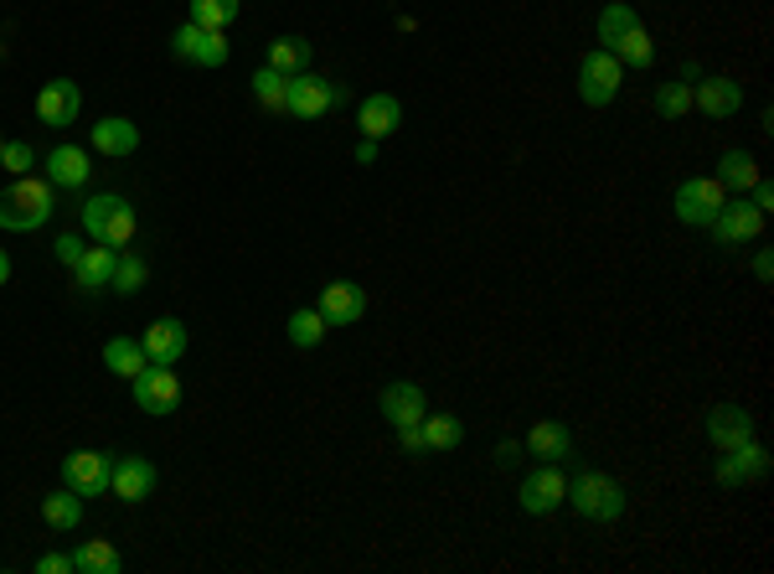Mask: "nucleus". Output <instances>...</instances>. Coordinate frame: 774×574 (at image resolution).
<instances>
[{
	"instance_id": "f257e3e1",
	"label": "nucleus",
	"mask_w": 774,
	"mask_h": 574,
	"mask_svg": "<svg viewBox=\"0 0 774 574\" xmlns=\"http://www.w3.org/2000/svg\"><path fill=\"white\" fill-rule=\"evenodd\" d=\"M58 187L47 182H37V177H16L6 192H0V228L6 233H31V228H42L52 212H58Z\"/></svg>"
},
{
	"instance_id": "f03ea898",
	"label": "nucleus",
	"mask_w": 774,
	"mask_h": 574,
	"mask_svg": "<svg viewBox=\"0 0 774 574\" xmlns=\"http://www.w3.org/2000/svg\"><path fill=\"white\" fill-rule=\"evenodd\" d=\"M134 228H140V218H134V208L124 202V197L114 192H99L83 202V233H89L93 243H109V249H130Z\"/></svg>"
},
{
	"instance_id": "7ed1b4c3",
	"label": "nucleus",
	"mask_w": 774,
	"mask_h": 574,
	"mask_svg": "<svg viewBox=\"0 0 774 574\" xmlns=\"http://www.w3.org/2000/svg\"><path fill=\"white\" fill-rule=\"evenodd\" d=\"M568 502H573L579 517H589V523H614V517L625 513V486L614 482L610 471H579V476L568 482Z\"/></svg>"
},
{
	"instance_id": "20e7f679",
	"label": "nucleus",
	"mask_w": 774,
	"mask_h": 574,
	"mask_svg": "<svg viewBox=\"0 0 774 574\" xmlns=\"http://www.w3.org/2000/svg\"><path fill=\"white\" fill-rule=\"evenodd\" d=\"M620 83H625V62L614 58V52H604V47H594L589 58L579 62V99L589 109H604L620 93Z\"/></svg>"
},
{
	"instance_id": "39448f33",
	"label": "nucleus",
	"mask_w": 774,
	"mask_h": 574,
	"mask_svg": "<svg viewBox=\"0 0 774 574\" xmlns=\"http://www.w3.org/2000/svg\"><path fill=\"white\" fill-rule=\"evenodd\" d=\"M707 233H713L717 249H744V243H754L764 233V212L748 202V197H729L723 208H717V218L707 223Z\"/></svg>"
},
{
	"instance_id": "423d86ee",
	"label": "nucleus",
	"mask_w": 774,
	"mask_h": 574,
	"mask_svg": "<svg viewBox=\"0 0 774 574\" xmlns=\"http://www.w3.org/2000/svg\"><path fill=\"white\" fill-rule=\"evenodd\" d=\"M723 202H729V187L717 182V177H692V182H682L676 197H671V208H676V218L686 228H707Z\"/></svg>"
},
{
	"instance_id": "0eeeda50",
	"label": "nucleus",
	"mask_w": 774,
	"mask_h": 574,
	"mask_svg": "<svg viewBox=\"0 0 774 574\" xmlns=\"http://www.w3.org/2000/svg\"><path fill=\"white\" fill-rule=\"evenodd\" d=\"M130 389H134V404L145 409V414H176V404H181V379L171 373V363H150L140 379H130Z\"/></svg>"
},
{
	"instance_id": "6e6552de",
	"label": "nucleus",
	"mask_w": 774,
	"mask_h": 574,
	"mask_svg": "<svg viewBox=\"0 0 774 574\" xmlns=\"http://www.w3.org/2000/svg\"><path fill=\"white\" fill-rule=\"evenodd\" d=\"M517 502H521V513H532V517H548V513H558L568 502V476L552 461H542V466L521 482V492H517Z\"/></svg>"
},
{
	"instance_id": "1a4fd4ad",
	"label": "nucleus",
	"mask_w": 774,
	"mask_h": 574,
	"mask_svg": "<svg viewBox=\"0 0 774 574\" xmlns=\"http://www.w3.org/2000/svg\"><path fill=\"white\" fill-rule=\"evenodd\" d=\"M342 99H346V89H336L330 78H315V73L289 78V114H295V120H320V114H330Z\"/></svg>"
},
{
	"instance_id": "9d476101",
	"label": "nucleus",
	"mask_w": 774,
	"mask_h": 574,
	"mask_svg": "<svg viewBox=\"0 0 774 574\" xmlns=\"http://www.w3.org/2000/svg\"><path fill=\"white\" fill-rule=\"evenodd\" d=\"M109 471H114V455L109 451H73L62 461V486H73L78 497H104Z\"/></svg>"
},
{
	"instance_id": "9b49d317",
	"label": "nucleus",
	"mask_w": 774,
	"mask_h": 574,
	"mask_svg": "<svg viewBox=\"0 0 774 574\" xmlns=\"http://www.w3.org/2000/svg\"><path fill=\"white\" fill-rule=\"evenodd\" d=\"M717 486H748V482H760V476H770V451H764L760 440H744V445H733V451L717 455Z\"/></svg>"
},
{
	"instance_id": "f8f14e48",
	"label": "nucleus",
	"mask_w": 774,
	"mask_h": 574,
	"mask_svg": "<svg viewBox=\"0 0 774 574\" xmlns=\"http://www.w3.org/2000/svg\"><path fill=\"white\" fill-rule=\"evenodd\" d=\"M78 114H83V89H78L73 78L42 83V93H37V120H42L47 130H68Z\"/></svg>"
},
{
	"instance_id": "ddd939ff",
	"label": "nucleus",
	"mask_w": 774,
	"mask_h": 574,
	"mask_svg": "<svg viewBox=\"0 0 774 574\" xmlns=\"http://www.w3.org/2000/svg\"><path fill=\"white\" fill-rule=\"evenodd\" d=\"M155 482H161V471H155V461H145V455H120L114 471H109V492L120 502H130V507L155 497Z\"/></svg>"
},
{
	"instance_id": "4468645a",
	"label": "nucleus",
	"mask_w": 774,
	"mask_h": 574,
	"mask_svg": "<svg viewBox=\"0 0 774 574\" xmlns=\"http://www.w3.org/2000/svg\"><path fill=\"white\" fill-rule=\"evenodd\" d=\"M320 316H326V326H357L361 316H367V290L352 285V280H330L326 290H320V305H315Z\"/></svg>"
},
{
	"instance_id": "2eb2a0df",
	"label": "nucleus",
	"mask_w": 774,
	"mask_h": 574,
	"mask_svg": "<svg viewBox=\"0 0 774 574\" xmlns=\"http://www.w3.org/2000/svg\"><path fill=\"white\" fill-rule=\"evenodd\" d=\"M692 109L713 114V120H733V114L744 109V83H733V78H723V73L702 78L697 89H692Z\"/></svg>"
},
{
	"instance_id": "dca6fc26",
	"label": "nucleus",
	"mask_w": 774,
	"mask_h": 574,
	"mask_svg": "<svg viewBox=\"0 0 774 574\" xmlns=\"http://www.w3.org/2000/svg\"><path fill=\"white\" fill-rule=\"evenodd\" d=\"M707 440H713L717 451H733V445H744L754 440V414L744 404H717L707 414Z\"/></svg>"
},
{
	"instance_id": "f3484780",
	"label": "nucleus",
	"mask_w": 774,
	"mask_h": 574,
	"mask_svg": "<svg viewBox=\"0 0 774 574\" xmlns=\"http://www.w3.org/2000/svg\"><path fill=\"white\" fill-rule=\"evenodd\" d=\"M140 348H145L150 363H181V352H186V326H181L176 316H161V321H150L145 336H140Z\"/></svg>"
},
{
	"instance_id": "a211bd4d",
	"label": "nucleus",
	"mask_w": 774,
	"mask_h": 574,
	"mask_svg": "<svg viewBox=\"0 0 774 574\" xmlns=\"http://www.w3.org/2000/svg\"><path fill=\"white\" fill-rule=\"evenodd\" d=\"M521 451L558 466V461H568V455H573V430H568V424H558V420H537L532 430H527V440H521Z\"/></svg>"
},
{
	"instance_id": "6ab92c4d",
	"label": "nucleus",
	"mask_w": 774,
	"mask_h": 574,
	"mask_svg": "<svg viewBox=\"0 0 774 574\" xmlns=\"http://www.w3.org/2000/svg\"><path fill=\"white\" fill-rule=\"evenodd\" d=\"M89 155H83V145H52V151L42 155V177L52 187H83L89 182Z\"/></svg>"
},
{
	"instance_id": "aec40b11",
	"label": "nucleus",
	"mask_w": 774,
	"mask_h": 574,
	"mask_svg": "<svg viewBox=\"0 0 774 574\" xmlns=\"http://www.w3.org/2000/svg\"><path fill=\"white\" fill-rule=\"evenodd\" d=\"M377 409H383V420L398 430V424H418L429 409H424V389L418 383H387L383 399H377Z\"/></svg>"
},
{
	"instance_id": "412c9836",
	"label": "nucleus",
	"mask_w": 774,
	"mask_h": 574,
	"mask_svg": "<svg viewBox=\"0 0 774 574\" xmlns=\"http://www.w3.org/2000/svg\"><path fill=\"white\" fill-rule=\"evenodd\" d=\"M93 151L109 155V161H124V155L140 151V130H134V120H120V114H109V120L93 124Z\"/></svg>"
},
{
	"instance_id": "4be33fe9",
	"label": "nucleus",
	"mask_w": 774,
	"mask_h": 574,
	"mask_svg": "<svg viewBox=\"0 0 774 574\" xmlns=\"http://www.w3.org/2000/svg\"><path fill=\"white\" fill-rule=\"evenodd\" d=\"M357 120H361V140H387L403 124V104L393 93H373V99H361Z\"/></svg>"
},
{
	"instance_id": "5701e85b",
	"label": "nucleus",
	"mask_w": 774,
	"mask_h": 574,
	"mask_svg": "<svg viewBox=\"0 0 774 574\" xmlns=\"http://www.w3.org/2000/svg\"><path fill=\"white\" fill-rule=\"evenodd\" d=\"M114 264H120V249H109V243H99V249H83V259L73 264L78 290H83V295H93V290H109V280H114Z\"/></svg>"
},
{
	"instance_id": "b1692460",
	"label": "nucleus",
	"mask_w": 774,
	"mask_h": 574,
	"mask_svg": "<svg viewBox=\"0 0 774 574\" xmlns=\"http://www.w3.org/2000/svg\"><path fill=\"white\" fill-rule=\"evenodd\" d=\"M42 523H47V528H58V533L83 528V497H78L73 486L47 492V497H42Z\"/></svg>"
},
{
	"instance_id": "393cba45",
	"label": "nucleus",
	"mask_w": 774,
	"mask_h": 574,
	"mask_svg": "<svg viewBox=\"0 0 774 574\" xmlns=\"http://www.w3.org/2000/svg\"><path fill=\"white\" fill-rule=\"evenodd\" d=\"M264 68H274V73H284V78L305 73V68H310V42H305V37H274Z\"/></svg>"
},
{
	"instance_id": "a878e982",
	"label": "nucleus",
	"mask_w": 774,
	"mask_h": 574,
	"mask_svg": "<svg viewBox=\"0 0 774 574\" xmlns=\"http://www.w3.org/2000/svg\"><path fill=\"white\" fill-rule=\"evenodd\" d=\"M717 182L729 187L733 197H744L748 187L760 182V161L748 151H723V161H717Z\"/></svg>"
},
{
	"instance_id": "bb28decb",
	"label": "nucleus",
	"mask_w": 774,
	"mask_h": 574,
	"mask_svg": "<svg viewBox=\"0 0 774 574\" xmlns=\"http://www.w3.org/2000/svg\"><path fill=\"white\" fill-rule=\"evenodd\" d=\"M104 367L109 373H120V379H140L150 367L145 348L140 342H130V336H114V342H104Z\"/></svg>"
},
{
	"instance_id": "cd10ccee",
	"label": "nucleus",
	"mask_w": 774,
	"mask_h": 574,
	"mask_svg": "<svg viewBox=\"0 0 774 574\" xmlns=\"http://www.w3.org/2000/svg\"><path fill=\"white\" fill-rule=\"evenodd\" d=\"M120 570H124V560L109 538H89V544L73 554V574H120Z\"/></svg>"
},
{
	"instance_id": "c85d7f7f",
	"label": "nucleus",
	"mask_w": 774,
	"mask_h": 574,
	"mask_svg": "<svg viewBox=\"0 0 774 574\" xmlns=\"http://www.w3.org/2000/svg\"><path fill=\"white\" fill-rule=\"evenodd\" d=\"M248 89H254L258 109H268V114H289V78H284V73L258 68V73L248 78Z\"/></svg>"
},
{
	"instance_id": "c756f323",
	"label": "nucleus",
	"mask_w": 774,
	"mask_h": 574,
	"mask_svg": "<svg viewBox=\"0 0 774 574\" xmlns=\"http://www.w3.org/2000/svg\"><path fill=\"white\" fill-rule=\"evenodd\" d=\"M418 430H424V451H434V455L455 451V445L465 440V424L455 420V414H424V420H418Z\"/></svg>"
},
{
	"instance_id": "7c9ffc66",
	"label": "nucleus",
	"mask_w": 774,
	"mask_h": 574,
	"mask_svg": "<svg viewBox=\"0 0 774 574\" xmlns=\"http://www.w3.org/2000/svg\"><path fill=\"white\" fill-rule=\"evenodd\" d=\"M238 11H243V0H192V16H186V21L202 31H223L238 21Z\"/></svg>"
},
{
	"instance_id": "2f4dec72",
	"label": "nucleus",
	"mask_w": 774,
	"mask_h": 574,
	"mask_svg": "<svg viewBox=\"0 0 774 574\" xmlns=\"http://www.w3.org/2000/svg\"><path fill=\"white\" fill-rule=\"evenodd\" d=\"M326 316L315 311V305H305V311H295L289 316V348H299V352H310V348H320L326 342Z\"/></svg>"
},
{
	"instance_id": "473e14b6",
	"label": "nucleus",
	"mask_w": 774,
	"mask_h": 574,
	"mask_svg": "<svg viewBox=\"0 0 774 574\" xmlns=\"http://www.w3.org/2000/svg\"><path fill=\"white\" fill-rule=\"evenodd\" d=\"M610 52L625 62V68H651V62H655V42H651V31H645L641 21H635V27H630L625 37L610 47Z\"/></svg>"
},
{
	"instance_id": "72a5a7b5",
	"label": "nucleus",
	"mask_w": 774,
	"mask_h": 574,
	"mask_svg": "<svg viewBox=\"0 0 774 574\" xmlns=\"http://www.w3.org/2000/svg\"><path fill=\"white\" fill-rule=\"evenodd\" d=\"M635 21H641V16L630 11L625 0H610V6L599 11V42H604V52H610V47L620 42V37H625L630 27H635Z\"/></svg>"
},
{
	"instance_id": "f704fd0d",
	"label": "nucleus",
	"mask_w": 774,
	"mask_h": 574,
	"mask_svg": "<svg viewBox=\"0 0 774 574\" xmlns=\"http://www.w3.org/2000/svg\"><path fill=\"white\" fill-rule=\"evenodd\" d=\"M227 58H233V42H227L223 31H202V27H196L192 62H202V68H227Z\"/></svg>"
},
{
	"instance_id": "c9c22d12",
	"label": "nucleus",
	"mask_w": 774,
	"mask_h": 574,
	"mask_svg": "<svg viewBox=\"0 0 774 574\" xmlns=\"http://www.w3.org/2000/svg\"><path fill=\"white\" fill-rule=\"evenodd\" d=\"M150 280V264L140 254H120V264H114V280H109V290H120V295H140Z\"/></svg>"
},
{
	"instance_id": "e433bc0d",
	"label": "nucleus",
	"mask_w": 774,
	"mask_h": 574,
	"mask_svg": "<svg viewBox=\"0 0 774 574\" xmlns=\"http://www.w3.org/2000/svg\"><path fill=\"white\" fill-rule=\"evenodd\" d=\"M686 109H692V83H661L655 89V114L661 120H682Z\"/></svg>"
},
{
	"instance_id": "4c0bfd02",
	"label": "nucleus",
	"mask_w": 774,
	"mask_h": 574,
	"mask_svg": "<svg viewBox=\"0 0 774 574\" xmlns=\"http://www.w3.org/2000/svg\"><path fill=\"white\" fill-rule=\"evenodd\" d=\"M0 167L11 171V177H31V167H37V151H31L27 140H6V151H0Z\"/></svg>"
},
{
	"instance_id": "58836bf2",
	"label": "nucleus",
	"mask_w": 774,
	"mask_h": 574,
	"mask_svg": "<svg viewBox=\"0 0 774 574\" xmlns=\"http://www.w3.org/2000/svg\"><path fill=\"white\" fill-rule=\"evenodd\" d=\"M52 249H58L62 264H78V259H83V239H78V233H62V239L52 243Z\"/></svg>"
},
{
	"instance_id": "ea45409f",
	"label": "nucleus",
	"mask_w": 774,
	"mask_h": 574,
	"mask_svg": "<svg viewBox=\"0 0 774 574\" xmlns=\"http://www.w3.org/2000/svg\"><path fill=\"white\" fill-rule=\"evenodd\" d=\"M37 574H73V554H42Z\"/></svg>"
},
{
	"instance_id": "a19ab883",
	"label": "nucleus",
	"mask_w": 774,
	"mask_h": 574,
	"mask_svg": "<svg viewBox=\"0 0 774 574\" xmlns=\"http://www.w3.org/2000/svg\"><path fill=\"white\" fill-rule=\"evenodd\" d=\"M398 445L408 455H418V451H424V430H418V424H398Z\"/></svg>"
},
{
	"instance_id": "79ce46f5",
	"label": "nucleus",
	"mask_w": 774,
	"mask_h": 574,
	"mask_svg": "<svg viewBox=\"0 0 774 574\" xmlns=\"http://www.w3.org/2000/svg\"><path fill=\"white\" fill-rule=\"evenodd\" d=\"M754 280H760V285H770V280H774V254H770V249L754 254Z\"/></svg>"
},
{
	"instance_id": "37998d69",
	"label": "nucleus",
	"mask_w": 774,
	"mask_h": 574,
	"mask_svg": "<svg viewBox=\"0 0 774 574\" xmlns=\"http://www.w3.org/2000/svg\"><path fill=\"white\" fill-rule=\"evenodd\" d=\"M517 461H521V445H517V440H507V445L496 451V466H517Z\"/></svg>"
},
{
	"instance_id": "c03bdc74",
	"label": "nucleus",
	"mask_w": 774,
	"mask_h": 574,
	"mask_svg": "<svg viewBox=\"0 0 774 574\" xmlns=\"http://www.w3.org/2000/svg\"><path fill=\"white\" fill-rule=\"evenodd\" d=\"M357 161H361V167H377V140H361V145H357Z\"/></svg>"
},
{
	"instance_id": "a18cd8bd",
	"label": "nucleus",
	"mask_w": 774,
	"mask_h": 574,
	"mask_svg": "<svg viewBox=\"0 0 774 574\" xmlns=\"http://www.w3.org/2000/svg\"><path fill=\"white\" fill-rule=\"evenodd\" d=\"M6 280H11V254L0 249V285H6Z\"/></svg>"
},
{
	"instance_id": "49530a36",
	"label": "nucleus",
	"mask_w": 774,
	"mask_h": 574,
	"mask_svg": "<svg viewBox=\"0 0 774 574\" xmlns=\"http://www.w3.org/2000/svg\"><path fill=\"white\" fill-rule=\"evenodd\" d=\"M0 151H6V140H0Z\"/></svg>"
}]
</instances>
